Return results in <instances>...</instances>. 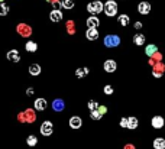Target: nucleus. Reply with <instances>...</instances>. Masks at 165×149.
<instances>
[{
  "label": "nucleus",
  "mask_w": 165,
  "mask_h": 149,
  "mask_svg": "<svg viewBox=\"0 0 165 149\" xmlns=\"http://www.w3.org/2000/svg\"><path fill=\"white\" fill-rule=\"evenodd\" d=\"M50 19L52 22H61L62 20V12L58 10V9H54L50 13Z\"/></svg>",
  "instance_id": "9d476101"
},
{
  "label": "nucleus",
  "mask_w": 165,
  "mask_h": 149,
  "mask_svg": "<svg viewBox=\"0 0 165 149\" xmlns=\"http://www.w3.org/2000/svg\"><path fill=\"white\" fill-rule=\"evenodd\" d=\"M54 132V125L51 123V122H44L42 123V126H41V133L44 135V136H51Z\"/></svg>",
  "instance_id": "39448f33"
},
{
  "label": "nucleus",
  "mask_w": 165,
  "mask_h": 149,
  "mask_svg": "<svg viewBox=\"0 0 165 149\" xmlns=\"http://www.w3.org/2000/svg\"><path fill=\"white\" fill-rule=\"evenodd\" d=\"M17 120H19V122H22V123H25V122H26V119H25V113H19V115H17Z\"/></svg>",
  "instance_id": "72a5a7b5"
},
{
  "label": "nucleus",
  "mask_w": 165,
  "mask_h": 149,
  "mask_svg": "<svg viewBox=\"0 0 165 149\" xmlns=\"http://www.w3.org/2000/svg\"><path fill=\"white\" fill-rule=\"evenodd\" d=\"M104 45L109 48H115L117 45H120V38L117 35H107L104 38Z\"/></svg>",
  "instance_id": "7ed1b4c3"
},
{
  "label": "nucleus",
  "mask_w": 165,
  "mask_h": 149,
  "mask_svg": "<svg viewBox=\"0 0 165 149\" xmlns=\"http://www.w3.org/2000/svg\"><path fill=\"white\" fill-rule=\"evenodd\" d=\"M103 91H104V94H106V96H110V94H113V91H115V90H113V87H112V85H109V84H107V85H104Z\"/></svg>",
  "instance_id": "c756f323"
},
{
  "label": "nucleus",
  "mask_w": 165,
  "mask_h": 149,
  "mask_svg": "<svg viewBox=\"0 0 165 149\" xmlns=\"http://www.w3.org/2000/svg\"><path fill=\"white\" fill-rule=\"evenodd\" d=\"M145 36L142 35V33H136L135 36H133V42H135V45H138V47H141V45H143L145 44Z\"/></svg>",
  "instance_id": "a211bd4d"
},
{
  "label": "nucleus",
  "mask_w": 165,
  "mask_h": 149,
  "mask_svg": "<svg viewBox=\"0 0 165 149\" xmlns=\"http://www.w3.org/2000/svg\"><path fill=\"white\" fill-rule=\"evenodd\" d=\"M1 1H3V0H0V3H1Z\"/></svg>",
  "instance_id": "58836bf2"
},
{
  "label": "nucleus",
  "mask_w": 165,
  "mask_h": 149,
  "mask_svg": "<svg viewBox=\"0 0 165 149\" xmlns=\"http://www.w3.org/2000/svg\"><path fill=\"white\" fill-rule=\"evenodd\" d=\"M88 74V68L87 67H82V68H78L77 71H75V75L78 77V78H82V77H85Z\"/></svg>",
  "instance_id": "5701e85b"
},
{
  "label": "nucleus",
  "mask_w": 165,
  "mask_h": 149,
  "mask_svg": "<svg viewBox=\"0 0 165 149\" xmlns=\"http://www.w3.org/2000/svg\"><path fill=\"white\" fill-rule=\"evenodd\" d=\"M45 107H47V100L45 99L35 100V109H36V110H45Z\"/></svg>",
  "instance_id": "6ab92c4d"
},
{
  "label": "nucleus",
  "mask_w": 165,
  "mask_h": 149,
  "mask_svg": "<svg viewBox=\"0 0 165 149\" xmlns=\"http://www.w3.org/2000/svg\"><path fill=\"white\" fill-rule=\"evenodd\" d=\"M16 31H17V33L22 35L23 38H28V36H31V33H32L31 26L26 25V23H19V25L16 26Z\"/></svg>",
  "instance_id": "20e7f679"
},
{
  "label": "nucleus",
  "mask_w": 165,
  "mask_h": 149,
  "mask_svg": "<svg viewBox=\"0 0 165 149\" xmlns=\"http://www.w3.org/2000/svg\"><path fill=\"white\" fill-rule=\"evenodd\" d=\"M156 51H158V47H156V45L149 44V45H146V48H145V54H146L148 57H152V55L156 54Z\"/></svg>",
  "instance_id": "aec40b11"
},
{
  "label": "nucleus",
  "mask_w": 165,
  "mask_h": 149,
  "mask_svg": "<svg viewBox=\"0 0 165 149\" xmlns=\"http://www.w3.org/2000/svg\"><path fill=\"white\" fill-rule=\"evenodd\" d=\"M120 128L128 129V117H122V119H120Z\"/></svg>",
  "instance_id": "7c9ffc66"
},
{
  "label": "nucleus",
  "mask_w": 165,
  "mask_h": 149,
  "mask_svg": "<svg viewBox=\"0 0 165 149\" xmlns=\"http://www.w3.org/2000/svg\"><path fill=\"white\" fill-rule=\"evenodd\" d=\"M9 10H10V9H9V6H7L6 3H1V4H0V16H6V15L9 13Z\"/></svg>",
  "instance_id": "a878e982"
},
{
  "label": "nucleus",
  "mask_w": 165,
  "mask_h": 149,
  "mask_svg": "<svg viewBox=\"0 0 165 149\" xmlns=\"http://www.w3.org/2000/svg\"><path fill=\"white\" fill-rule=\"evenodd\" d=\"M82 125V120L80 116H72L70 119V128L71 129H80Z\"/></svg>",
  "instance_id": "1a4fd4ad"
},
{
  "label": "nucleus",
  "mask_w": 165,
  "mask_h": 149,
  "mask_svg": "<svg viewBox=\"0 0 165 149\" xmlns=\"http://www.w3.org/2000/svg\"><path fill=\"white\" fill-rule=\"evenodd\" d=\"M103 12L106 13V16L113 17L117 15V3L115 0H107L104 3V7H103Z\"/></svg>",
  "instance_id": "f257e3e1"
},
{
  "label": "nucleus",
  "mask_w": 165,
  "mask_h": 149,
  "mask_svg": "<svg viewBox=\"0 0 165 149\" xmlns=\"http://www.w3.org/2000/svg\"><path fill=\"white\" fill-rule=\"evenodd\" d=\"M23 113H25V119H26L28 123H33V122L36 120V115H35V112H33L32 109H28V110H25Z\"/></svg>",
  "instance_id": "4468645a"
},
{
  "label": "nucleus",
  "mask_w": 165,
  "mask_h": 149,
  "mask_svg": "<svg viewBox=\"0 0 165 149\" xmlns=\"http://www.w3.org/2000/svg\"><path fill=\"white\" fill-rule=\"evenodd\" d=\"M7 59L13 61V62H19L20 61V55H19V51L12 49L10 52H7Z\"/></svg>",
  "instance_id": "2eb2a0df"
},
{
  "label": "nucleus",
  "mask_w": 165,
  "mask_h": 149,
  "mask_svg": "<svg viewBox=\"0 0 165 149\" xmlns=\"http://www.w3.org/2000/svg\"><path fill=\"white\" fill-rule=\"evenodd\" d=\"M64 107H65V103H64L61 99L54 100V103H52V109H54L55 112H62Z\"/></svg>",
  "instance_id": "ddd939ff"
},
{
  "label": "nucleus",
  "mask_w": 165,
  "mask_h": 149,
  "mask_svg": "<svg viewBox=\"0 0 165 149\" xmlns=\"http://www.w3.org/2000/svg\"><path fill=\"white\" fill-rule=\"evenodd\" d=\"M90 116H91V119L93 120H100L101 119V115H100V112L99 110H93V112H90Z\"/></svg>",
  "instance_id": "c85d7f7f"
},
{
  "label": "nucleus",
  "mask_w": 165,
  "mask_h": 149,
  "mask_svg": "<svg viewBox=\"0 0 165 149\" xmlns=\"http://www.w3.org/2000/svg\"><path fill=\"white\" fill-rule=\"evenodd\" d=\"M97 110L100 112V115H101V116H104V115L107 113V107H106V106H99V107H97Z\"/></svg>",
  "instance_id": "2f4dec72"
},
{
  "label": "nucleus",
  "mask_w": 165,
  "mask_h": 149,
  "mask_svg": "<svg viewBox=\"0 0 165 149\" xmlns=\"http://www.w3.org/2000/svg\"><path fill=\"white\" fill-rule=\"evenodd\" d=\"M25 48H26V51H29V52H35V51H36V48H38V45H36L33 41H29V42H26Z\"/></svg>",
  "instance_id": "393cba45"
},
{
  "label": "nucleus",
  "mask_w": 165,
  "mask_h": 149,
  "mask_svg": "<svg viewBox=\"0 0 165 149\" xmlns=\"http://www.w3.org/2000/svg\"><path fill=\"white\" fill-rule=\"evenodd\" d=\"M125 149H135V146H133V145H126V148Z\"/></svg>",
  "instance_id": "e433bc0d"
},
{
  "label": "nucleus",
  "mask_w": 165,
  "mask_h": 149,
  "mask_svg": "<svg viewBox=\"0 0 165 149\" xmlns=\"http://www.w3.org/2000/svg\"><path fill=\"white\" fill-rule=\"evenodd\" d=\"M100 104L96 101V100H90L88 101V109H90V112H93V110H97V107H99Z\"/></svg>",
  "instance_id": "cd10ccee"
},
{
  "label": "nucleus",
  "mask_w": 165,
  "mask_h": 149,
  "mask_svg": "<svg viewBox=\"0 0 165 149\" xmlns=\"http://www.w3.org/2000/svg\"><path fill=\"white\" fill-rule=\"evenodd\" d=\"M47 1H50V3H52V4H54V3H58L60 0H47Z\"/></svg>",
  "instance_id": "4c0bfd02"
},
{
  "label": "nucleus",
  "mask_w": 165,
  "mask_h": 149,
  "mask_svg": "<svg viewBox=\"0 0 165 149\" xmlns=\"http://www.w3.org/2000/svg\"><path fill=\"white\" fill-rule=\"evenodd\" d=\"M100 25V19L97 16H90L87 19V26L88 28H93V29H97Z\"/></svg>",
  "instance_id": "9b49d317"
},
{
  "label": "nucleus",
  "mask_w": 165,
  "mask_h": 149,
  "mask_svg": "<svg viewBox=\"0 0 165 149\" xmlns=\"http://www.w3.org/2000/svg\"><path fill=\"white\" fill-rule=\"evenodd\" d=\"M103 68L106 72H115L116 68H117V64H116L115 59H106L104 64H103Z\"/></svg>",
  "instance_id": "0eeeda50"
},
{
  "label": "nucleus",
  "mask_w": 165,
  "mask_h": 149,
  "mask_svg": "<svg viewBox=\"0 0 165 149\" xmlns=\"http://www.w3.org/2000/svg\"><path fill=\"white\" fill-rule=\"evenodd\" d=\"M154 148L155 149H165V139L164 138H155V139H154Z\"/></svg>",
  "instance_id": "f3484780"
},
{
  "label": "nucleus",
  "mask_w": 165,
  "mask_h": 149,
  "mask_svg": "<svg viewBox=\"0 0 165 149\" xmlns=\"http://www.w3.org/2000/svg\"><path fill=\"white\" fill-rule=\"evenodd\" d=\"M85 36L88 41H96L99 38V31L97 29H93V28H88L87 32H85Z\"/></svg>",
  "instance_id": "f8f14e48"
},
{
  "label": "nucleus",
  "mask_w": 165,
  "mask_h": 149,
  "mask_svg": "<svg viewBox=\"0 0 165 149\" xmlns=\"http://www.w3.org/2000/svg\"><path fill=\"white\" fill-rule=\"evenodd\" d=\"M139 126V120L136 119L135 116L132 117H128V129H131V130H135L136 128Z\"/></svg>",
  "instance_id": "dca6fc26"
},
{
  "label": "nucleus",
  "mask_w": 165,
  "mask_h": 149,
  "mask_svg": "<svg viewBox=\"0 0 165 149\" xmlns=\"http://www.w3.org/2000/svg\"><path fill=\"white\" fill-rule=\"evenodd\" d=\"M135 28H136V29H141V28H142V23H141V22H136V23H135Z\"/></svg>",
  "instance_id": "c9c22d12"
},
{
  "label": "nucleus",
  "mask_w": 165,
  "mask_h": 149,
  "mask_svg": "<svg viewBox=\"0 0 165 149\" xmlns=\"http://www.w3.org/2000/svg\"><path fill=\"white\" fill-rule=\"evenodd\" d=\"M60 4L64 9H72L74 7V1L72 0H60Z\"/></svg>",
  "instance_id": "b1692460"
},
{
  "label": "nucleus",
  "mask_w": 165,
  "mask_h": 149,
  "mask_svg": "<svg viewBox=\"0 0 165 149\" xmlns=\"http://www.w3.org/2000/svg\"><path fill=\"white\" fill-rule=\"evenodd\" d=\"M117 22H119V25H120V26H128V25H129V22H131V19H129L128 15H119Z\"/></svg>",
  "instance_id": "412c9836"
},
{
  "label": "nucleus",
  "mask_w": 165,
  "mask_h": 149,
  "mask_svg": "<svg viewBox=\"0 0 165 149\" xmlns=\"http://www.w3.org/2000/svg\"><path fill=\"white\" fill-rule=\"evenodd\" d=\"M152 75H154L155 78H161V77H162V71H158V69H154Z\"/></svg>",
  "instance_id": "473e14b6"
},
{
  "label": "nucleus",
  "mask_w": 165,
  "mask_h": 149,
  "mask_svg": "<svg viewBox=\"0 0 165 149\" xmlns=\"http://www.w3.org/2000/svg\"><path fill=\"white\" fill-rule=\"evenodd\" d=\"M164 123H165V119L162 116H154L152 120H151V125L155 129H162L164 128Z\"/></svg>",
  "instance_id": "423d86ee"
},
{
  "label": "nucleus",
  "mask_w": 165,
  "mask_h": 149,
  "mask_svg": "<svg viewBox=\"0 0 165 149\" xmlns=\"http://www.w3.org/2000/svg\"><path fill=\"white\" fill-rule=\"evenodd\" d=\"M138 12H139V15H148L149 12H151V3H148V1H141L138 4Z\"/></svg>",
  "instance_id": "6e6552de"
},
{
  "label": "nucleus",
  "mask_w": 165,
  "mask_h": 149,
  "mask_svg": "<svg viewBox=\"0 0 165 149\" xmlns=\"http://www.w3.org/2000/svg\"><path fill=\"white\" fill-rule=\"evenodd\" d=\"M103 7H104V3H101L100 0H94L91 3L87 4V10L91 13V15H99L103 12Z\"/></svg>",
  "instance_id": "f03ea898"
},
{
  "label": "nucleus",
  "mask_w": 165,
  "mask_h": 149,
  "mask_svg": "<svg viewBox=\"0 0 165 149\" xmlns=\"http://www.w3.org/2000/svg\"><path fill=\"white\" fill-rule=\"evenodd\" d=\"M26 143H28L29 146H35V145L38 143V139H36V136H33V135L28 136V139H26Z\"/></svg>",
  "instance_id": "bb28decb"
},
{
  "label": "nucleus",
  "mask_w": 165,
  "mask_h": 149,
  "mask_svg": "<svg viewBox=\"0 0 165 149\" xmlns=\"http://www.w3.org/2000/svg\"><path fill=\"white\" fill-rule=\"evenodd\" d=\"M26 94H28V96H32L33 94V88H28V90H26Z\"/></svg>",
  "instance_id": "f704fd0d"
},
{
  "label": "nucleus",
  "mask_w": 165,
  "mask_h": 149,
  "mask_svg": "<svg viewBox=\"0 0 165 149\" xmlns=\"http://www.w3.org/2000/svg\"><path fill=\"white\" fill-rule=\"evenodd\" d=\"M29 72H31V75H39L41 74V67L38 64H32L29 67Z\"/></svg>",
  "instance_id": "4be33fe9"
}]
</instances>
